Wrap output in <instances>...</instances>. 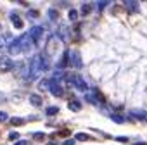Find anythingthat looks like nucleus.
<instances>
[{"label":"nucleus","mask_w":147,"mask_h":145,"mask_svg":"<svg viewBox=\"0 0 147 145\" xmlns=\"http://www.w3.org/2000/svg\"><path fill=\"white\" fill-rule=\"evenodd\" d=\"M30 38L33 40V43H38L40 40H42V36H43V28H40V26H33L31 30H30Z\"/></svg>","instance_id":"f257e3e1"},{"label":"nucleus","mask_w":147,"mask_h":145,"mask_svg":"<svg viewBox=\"0 0 147 145\" xmlns=\"http://www.w3.org/2000/svg\"><path fill=\"white\" fill-rule=\"evenodd\" d=\"M49 90H50V93H52V95H55V97H62V95H64V90H62V87H61L59 83H55V81H50V87H49Z\"/></svg>","instance_id":"f03ea898"},{"label":"nucleus","mask_w":147,"mask_h":145,"mask_svg":"<svg viewBox=\"0 0 147 145\" xmlns=\"http://www.w3.org/2000/svg\"><path fill=\"white\" fill-rule=\"evenodd\" d=\"M71 80H73V83H75V87H76L78 90H82V92H87V90H88V85H87L80 76H73Z\"/></svg>","instance_id":"7ed1b4c3"},{"label":"nucleus","mask_w":147,"mask_h":145,"mask_svg":"<svg viewBox=\"0 0 147 145\" xmlns=\"http://www.w3.org/2000/svg\"><path fill=\"white\" fill-rule=\"evenodd\" d=\"M9 52L12 54V55H18V54H23V48H21V43H19V40H14L11 45H9Z\"/></svg>","instance_id":"20e7f679"},{"label":"nucleus","mask_w":147,"mask_h":145,"mask_svg":"<svg viewBox=\"0 0 147 145\" xmlns=\"http://www.w3.org/2000/svg\"><path fill=\"white\" fill-rule=\"evenodd\" d=\"M12 62H11V59L9 57H2V59H0V69H2V71H9V69H12Z\"/></svg>","instance_id":"39448f33"},{"label":"nucleus","mask_w":147,"mask_h":145,"mask_svg":"<svg viewBox=\"0 0 147 145\" xmlns=\"http://www.w3.org/2000/svg\"><path fill=\"white\" fill-rule=\"evenodd\" d=\"M30 104H33L35 107H42V104H43V100H42V97H40V95H36V93H33V95H30Z\"/></svg>","instance_id":"423d86ee"},{"label":"nucleus","mask_w":147,"mask_h":145,"mask_svg":"<svg viewBox=\"0 0 147 145\" xmlns=\"http://www.w3.org/2000/svg\"><path fill=\"white\" fill-rule=\"evenodd\" d=\"M11 21H12V24H14L18 30L23 28V19L19 17V14H12V16H11Z\"/></svg>","instance_id":"0eeeda50"},{"label":"nucleus","mask_w":147,"mask_h":145,"mask_svg":"<svg viewBox=\"0 0 147 145\" xmlns=\"http://www.w3.org/2000/svg\"><path fill=\"white\" fill-rule=\"evenodd\" d=\"M125 7H126V11H128V12H131V14H135V12L138 11L137 2H125Z\"/></svg>","instance_id":"6e6552de"},{"label":"nucleus","mask_w":147,"mask_h":145,"mask_svg":"<svg viewBox=\"0 0 147 145\" xmlns=\"http://www.w3.org/2000/svg\"><path fill=\"white\" fill-rule=\"evenodd\" d=\"M67 107H69V109H71L73 112H78V111L82 109V104H80L78 100H71V102L67 104Z\"/></svg>","instance_id":"1a4fd4ad"},{"label":"nucleus","mask_w":147,"mask_h":145,"mask_svg":"<svg viewBox=\"0 0 147 145\" xmlns=\"http://www.w3.org/2000/svg\"><path fill=\"white\" fill-rule=\"evenodd\" d=\"M67 60H69V52H64V54H62V59L59 60V67L62 69V67L67 64Z\"/></svg>","instance_id":"9d476101"},{"label":"nucleus","mask_w":147,"mask_h":145,"mask_svg":"<svg viewBox=\"0 0 147 145\" xmlns=\"http://www.w3.org/2000/svg\"><path fill=\"white\" fill-rule=\"evenodd\" d=\"M57 112H59V107H54V105L45 109V114H47V116H55Z\"/></svg>","instance_id":"9b49d317"},{"label":"nucleus","mask_w":147,"mask_h":145,"mask_svg":"<svg viewBox=\"0 0 147 145\" xmlns=\"http://www.w3.org/2000/svg\"><path fill=\"white\" fill-rule=\"evenodd\" d=\"M75 140H80V142H87V140H90V135H87V133H76Z\"/></svg>","instance_id":"f8f14e48"},{"label":"nucleus","mask_w":147,"mask_h":145,"mask_svg":"<svg viewBox=\"0 0 147 145\" xmlns=\"http://www.w3.org/2000/svg\"><path fill=\"white\" fill-rule=\"evenodd\" d=\"M67 17H69V21H71V23H75V21L78 19V12H76L75 9H71V11H69V14H67Z\"/></svg>","instance_id":"ddd939ff"},{"label":"nucleus","mask_w":147,"mask_h":145,"mask_svg":"<svg viewBox=\"0 0 147 145\" xmlns=\"http://www.w3.org/2000/svg\"><path fill=\"white\" fill-rule=\"evenodd\" d=\"M31 138H35V140L42 142V140H45V133H42V131H36V133H33V135H31Z\"/></svg>","instance_id":"4468645a"},{"label":"nucleus","mask_w":147,"mask_h":145,"mask_svg":"<svg viewBox=\"0 0 147 145\" xmlns=\"http://www.w3.org/2000/svg\"><path fill=\"white\" fill-rule=\"evenodd\" d=\"M73 64H75V66H82V60H80L78 52H73Z\"/></svg>","instance_id":"2eb2a0df"},{"label":"nucleus","mask_w":147,"mask_h":145,"mask_svg":"<svg viewBox=\"0 0 147 145\" xmlns=\"http://www.w3.org/2000/svg\"><path fill=\"white\" fill-rule=\"evenodd\" d=\"M9 121H11V124H14V126H16V124H23V123H24V119H23V117H11Z\"/></svg>","instance_id":"dca6fc26"},{"label":"nucleus","mask_w":147,"mask_h":145,"mask_svg":"<svg viewBox=\"0 0 147 145\" xmlns=\"http://www.w3.org/2000/svg\"><path fill=\"white\" fill-rule=\"evenodd\" d=\"M82 12H83L85 16H87V14H90V12H92V5H90V4H85V5L82 7Z\"/></svg>","instance_id":"f3484780"},{"label":"nucleus","mask_w":147,"mask_h":145,"mask_svg":"<svg viewBox=\"0 0 147 145\" xmlns=\"http://www.w3.org/2000/svg\"><path fill=\"white\" fill-rule=\"evenodd\" d=\"M49 17H50L52 21H55V19L59 17V12H55V9H50V11H49Z\"/></svg>","instance_id":"a211bd4d"},{"label":"nucleus","mask_w":147,"mask_h":145,"mask_svg":"<svg viewBox=\"0 0 147 145\" xmlns=\"http://www.w3.org/2000/svg\"><path fill=\"white\" fill-rule=\"evenodd\" d=\"M111 117H113V121H116V123H123V121H125V117L119 116V114H113Z\"/></svg>","instance_id":"6ab92c4d"},{"label":"nucleus","mask_w":147,"mask_h":145,"mask_svg":"<svg viewBox=\"0 0 147 145\" xmlns=\"http://www.w3.org/2000/svg\"><path fill=\"white\" fill-rule=\"evenodd\" d=\"M7 119H9L7 112H4V111H0V123H4V121H7Z\"/></svg>","instance_id":"aec40b11"},{"label":"nucleus","mask_w":147,"mask_h":145,"mask_svg":"<svg viewBox=\"0 0 147 145\" xmlns=\"http://www.w3.org/2000/svg\"><path fill=\"white\" fill-rule=\"evenodd\" d=\"M9 140H14V142L19 140V133H18V131H12V133L9 135Z\"/></svg>","instance_id":"412c9836"},{"label":"nucleus","mask_w":147,"mask_h":145,"mask_svg":"<svg viewBox=\"0 0 147 145\" xmlns=\"http://www.w3.org/2000/svg\"><path fill=\"white\" fill-rule=\"evenodd\" d=\"M28 17L36 19V17H38V12H36V11H30V12H28Z\"/></svg>","instance_id":"4be33fe9"},{"label":"nucleus","mask_w":147,"mask_h":145,"mask_svg":"<svg viewBox=\"0 0 147 145\" xmlns=\"http://www.w3.org/2000/svg\"><path fill=\"white\" fill-rule=\"evenodd\" d=\"M14 145H30V142H28V140H19V142H16Z\"/></svg>","instance_id":"5701e85b"},{"label":"nucleus","mask_w":147,"mask_h":145,"mask_svg":"<svg viewBox=\"0 0 147 145\" xmlns=\"http://www.w3.org/2000/svg\"><path fill=\"white\" fill-rule=\"evenodd\" d=\"M75 143H76V140H71V138L64 142V145H75Z\"/></svg>","instance_id":"b1692460"},{"label":"nucleus","mask_w":147,"mask_h":145,"mask_svg":"<svg viewBox=\"0 0 147 145\" xmlns=\"http://www.w3.org/2000/svg\"><path fill=\"white\" fill-rule=\"evenodd\" d=\"M116 140H118V142H121V143H126V142H128V138H125V136H118Z\"/></svg>","instance_id":"393cba45"},{"label":"nucleus","mask_w":147,"mask_h":145,"mask_svg":"<svg viewBox=\"0 0 147 145\" xmlns=\"http://www.w3.org/2000/svg\"><path fill=\"white\" fill-rule=\"evenodd\" d=\"M107 5V2H102V4H97V9H104Z\"/></svg>","instance_id":"a878e982"},{"label":"nucleus","mask_w":147,"mask_h":145,"mask_svg":"<svg viewBox=\"0 0 147 145\" xmlns=\"http://www.w3.org/2000/svg\"><path fill=\"white\" fill-rule=\"evenodd\" d=\"M135 145H147V142H142V143L138 142V143H135Z\"/></svg>","instance_id":"bb28decb"}]
</instances>
